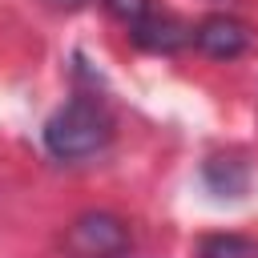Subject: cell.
Returning <instances> with one entry per match:
<instances>
[{
	"label": "cell",
	"instance_id": "obj_1",
	"mask_svg": "<svg viewBox=\"0 0 258 258\" xmlns=\"http://www.w3.org/2000/svg\"><path fill=\"white\" fill-rule=\"evenodd\" d=\"M109 137H113V117L93 97H73L44 121V149L60 161L93 157L97 149L109 145Z\"/></svg>",
	"mask_w": 258,
	"mask_h": 258
},
{
	"label": "cell",
	"instance_id": "obj_2",
	"mask_svg": "<svg viewBox=\"0 0 258 258\" xmlns=\"http://www.w3.org/2000/svg\"><path fill=\"white\" fill-rule=\"evenodd\" d=\"M64 246L77 258H121L129 250V230L121 218H113L105 210H89L69 226Z\"/></svg>",
	"mask_w": 258,
	"mask_h": 258
},
{
	"label": "cell",
	"instance_id": "obj_3",
	"mask_svg": "<svg viewBox=\"0 0 258 258\" xmlns=\"http://www.w3.org/2000/svg\"><path fill=\"white\" fill-rule=\"evenodd\" d=\"M194 44L214 60H234L250 48V28L234 16H206L194 28Z\"/></svg>",
	"mask_w": 258,
	"mask_h": 258
},
{
	"label": "cell",
	"instance_id": "obj_4",
	"mask_svg": "<svg viewBox=\"0 0 258 258\" xmlns=\"http://www.w3.org/2000/svg\"><path fill=\"white\" fill-rule=\"evenodd\" d=\"M141 48H149V52H177L181 44H189L194 40V28H185L181 20H173V16H161V12H153L145 24H137L133 32H129Z\"/></svg>",
	"mask_w": 258,
	"mask_h": 258
},
{
	"label": "cell",
	"instance_id": "obj_5",
	"mask_svg": "<svg viewBox=\"0 0 258 258\" xmlns=\"http://www.w3.org/2000/svg\"><path fill=\"white\" fill-rule=\"evenodd\" d=\"M246 181H250V173H246V165L238 157H214V161H206V185L214 194L238 198L246 189Z\"/></svg>",
	"mask_w": 258,
	"mask_h": 258
},
{
	"label": "cell",
	"instance_id": "obj_6",
	"mask_svg": "<svg viewBox=\"0 0 258 258\" xmlns=\"http://www.w3.org/2000/svg\"><path fill=\"white\" fill-rule=\"evenodd\" d=\"M198 258H258V242L242 234H214L202 242Z\"/></svg>",
	"mask_w": 258,
	"mask_h": 258
},
{
	"label": "cell",
	"instance_id": "obj_7",
	"mask_svg": "<svg viewBox=\"0 0 258 258\" xmlns=\"http://www.w3.org/2000/svg\"><path fill=\"white\" fill-rule=\"evenodd\" d=\"M105 8H109V16H117L129 32L153 16V0H105Z\"/></svg>",
	"mask_w": 258,
	"mask_h": 258
},
{
	"label": "cell",
	"instance_id": "obj_8",
	"mask_svg": "<svg viewBox=\"0 0 258 258\" xmlns=\"http://www.w3.org/2000/svg\"><path fill=\"white\" fill-rule=\"evenodd\" d=\"M52 4H60V8H77V4H85V0H52Z\"/></svg>",
	"mask_w": 258,
	"mask_h": 258
}]
</instances>
